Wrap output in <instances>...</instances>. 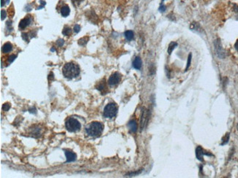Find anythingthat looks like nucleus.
<instances>
[{"label": "nucleus", "mask_w": 238, "mask_h": 178, "mask_svg": "<svg viewBox=\"0 0 238 178\" xmlns=\"http://www.w3.org/2000/svg\"><path fill=\"white\" fill-rule=\"evenodd\" d=\"M62 74L67 79L75 78L80 74V67L73 62L66 63L62 68Z\"/></svg>", "instance_id": "1"}, {"label": "nucleus", "mask_w": 238, "mask_h": 178, "mask_svg": "<svg viewBox=\"0 0 238 178\" xmlns=\"http://www.w3.org/2000/svg\"><path fill=\"white\" fill-rule=\"evenodd\" d=\"M103 131V126L101 123L95 121L91 123L86 129L87 134L92 137H97L101 135Z\"/></svg>", "instance_id": "2"}, {"label": "nucleus", "mask_w": 238, "mask_h": 178, "mask_svg": "<svg viewBox=\"0 0 238 178\" xmlns=\"http://www.w3.org/2000/svg\"><path fill=\"white\" fill-rule=\"evenodd\" d=\"M65 127L67 131L70 132H76L80 130L81 124L78 120L73 118H69L65 122Z\"/></svg>", "instance_id": "3"}, {"label": "nucleus", "mask_w": 238, "mask_h": 178, "mask_svg": "<svg viewBox=\"0 0 238 178\" xmlns=\"http://www.w3.org/2000/svg\"><path fill=\"white\" fill-rule=\"evenodd\" d=\"M117 113V107L114 103L108 104L103 110V116L107 118H112L115 117Z\"/></svg>", "instance_id": "4"}, {"label": "nucleus", "mask_w": 238, "mask_h": 178, "mask_svg": "<svg viewBox=\"0 0 238 178\" xmlns=\"http://www.w3.org/2000/svg\"><path fill=\"white\" fill-rule=\"evenodd\" d=\"M214 46H215V53H216V55L218 56V57L221 58V59L225 58L226 53H225V51H224V48L222 47V44H221L220 39H217V40H215Z\"/></svg>", "instance_id": "5"}, {"label": "nucleus", "mask_w": 238, "mask_h": 178, "mask_svg": "<svg viewBox=\"0 0 238 178\" xmlns=\"http://www.w3.org/2000/svg\"><path fill=\"white\" fill-rule=\"evenodd\" d=\"M120 80H121V75L118 72H114L109 77L108 83L110 86H113L118 84L120 82Z\"/></svg>", "instance_id": "6"}, {"label": "nucleus", "mask_w": 238, "mask_h": 178, "mask_svg": "<svg viewBox=\"0 0 238 178\" xmlns=\"http://www.w3.org/2000/svg\"><path fill=\"white\" fill-rule=\"evenodd\" d=\"M206 155V156H212V154L211 153H209L206 151H204L203 150V148L201 147V146H198L196 149V158L198 161H203L204 159H203V157L204 156Z\"/></svg>", "instance_id": "7"}, {"label": "nucleus", "mask_w": 238, "mask_h": 178, "mask_svg": "<svg viewBox=\"0 0 238 178\" xmlns=\"http://www.w3.org/2000/svg\"><path fill=\"white\" fill-rule=\"evenodd\" d=\"M149 118V112L145 109L143 110L142 114V118H141V130H142L146 126V124L148 122Z\"/></svg>", "instance_id": "8"}, {"label": "nucleus", "mask_w": 238, "mask_h": 178, "mask_svg": "<svg viewBox=\"0 0 238 178\" xmlns=\"http://www.w3.org/2000/svg\"><path fill=\"white\" fill-rule=\"evenodd\" d=\"M32 18H31L30 15H28V16H26L24 19H22L19 24H18V27L20 29H24L25 28H26L28 26L30 25V23H32Z\"/></svg>", "instance_id": "9"}, {"label": "nucleus", "mask_w": 238, "mask_h": 178, "mask_svg": "<svg viewBox=\"0 0 238 178\" xmlns=\"http://www.w3.org/2000/svg\"><path fill=\"white\" fill-rule=\"evenodd\" d=\"M65 156H66V159H67L66 160V162L67 163L72 162V161H73L76 160V155L74 153H73V152H71L70 150H65Z\"/></svg>", "instance_id": "10"}, {"label": "nucleus", "mask_w": 238, "mask_h": 178, "mask_svg": "<svg viewBox=\"0 0 238 178\" xmlns=\"http://www.w3.org/2000/svg\"><path fill=\"white\" fill-rule=\"evenodd\" d=\"M142 61L140 57L137 56L135 58V59L133 60V68H135L136 69H141L142 68Z\"/></svg>", "instance_id": "11"}, {"label": "nucleus", "mask_w": 238, "mask_h": 178, "mask_svg": "<svg viewBox=\"0 0 238 178\" xmlns=\"http://www.w3.org/2000/svg\"><path fill=\"white\" fill-rule=\"evenodd\" d=\"M190 29L193 30V31H195L198 33H201L203 32V29L201 27V26L196 23V22H192L191 24H190Z\"/></svg>", "instance_id": "12"}, {"label": "nucleus", "mask_w": 238, "mask_h": 178, "mask_svg": "<svg viewBox=\"0 0 238 178\" xmlns=\"http://www.w3.org/2000/svg\"><path fill=\"white\" fill-rule=\"evenodd\" d=\"M128 126L130 129V131L131 132H136L137 131V129H138V125H137V123L135 120H132L128 124Z\"/></svg>", "instance_id": "13"}, {"label": "nucleus", "mask_w": 238, "mask_h": 178, "mask_svg": "<svg viewBox=\"0 0 238 178\" xmlns=\"http://www.w3.org/2000/svg\"><path fill=\"white\" fill-rule=\"evenodd\" d=\"M70 7H68V5H66V4L62 6L60 10V13H61L62 16L65 17V18L70 15Z\"/></svg>", "instance_id": "14"}, {"label": "nucleus", "mask_w": 238, "mask_h": 178, "mask_svg": "<svg viewBox=\"0 0 238 178\" xmlns=\"http://www.w3.org/2000/svg\"><path fill=\"white\" fill-rule=\"evenodd\" d=\"M13 50V45L10 43H4V45L2 46V48H1V50L4 53H10V51H12Z\"/></svg>", "instance_id": "15"}, {"label": "nucleus", "mask_w": 238, "mask_h": 178, "mask_svg": "<svg viewBox=\"0 0 238 178\" xmlns=\"http://www.w3.org/2000/svg\"><path fill=\"white\" fill-rule=\"evenodd\" d=\"M96 89H97L98 90H100V92L103 93V94H106L105 93L106 92V90H107V88H106V83H105V81H102L100 82V83H98V85L97 86V88Z\"/></svg>", "instance_id": "16"}, {"label": "nucleus", "mask_w": 238, "mask_h": 178, "mask_svg": "<svg viewBox=\"0 0 238 178\" xmlns=\"http://www.w3.org/2000/svg\"><path fill=\"white\" fill-rule=\"evenodd\" d=\"M125 37L126 38L127 40L128 41H131L133 37H134V33L133 31H131V30H128L125 32Z\"/></svg>", "instance_id": "17"}, {"label": "nucleus", "mask_w": 238, "mask_h": 178, "mask_svg": "<svg viewBox=\"0 0 238 178\" xmlns=\"http://www.w3.org/2000/svg\"><path fill=\"white\" fill-rule=\"evenodd\" d=\"M35 126H33V129H30V130H31V132H30V134H32V136H39V134H40V128H35Z\"/></svg>", "instance_id": "18"}, {"label": "nucleus", "mask_w": 238, "mask_h": 178, "mask_svg": "<svg viewBox=\"0 0 238 178\" xmlns=\"http://www.w3.org/2000/svg\"><path fill=\"white\" fill-rule=\"evenodd\" d=\"M71 33H72V30H71V29L69 26H65L64 27V29H62V34L65 36H70L71 34Z\"/></svg>", "instance_id": "19"}, {"label": "nucleus", "mask_w": 238, "mask_h": 178, "mask_svg": "<svg viewBox=\"0 0 238 178\" xmlns=\"http://www.w3.org/2000/svg\"><path fill=\"white\" fill-rule=\"evenodd\" d=\"M177 43H174V42H172V43H171L169 44V47H168V53H169V55L172 53V51H173V50H174V49L177 47Z\"/></svg>", "instance_id": "20"}, {"label": "nucleus", "mask_w": 238, "mask_h": 178, "mask_svg": "<svg viewBox=\"0 0 238 178\" xmlns=\"http://www.w3.org/2000/svg\"><path fill=\"white\" fill-rule=\"evenodd\" d=\"M88 40H89V37H84L81 38V39L79 40L78 43H79V45L84 46V45H85V44L87 43Z\"/></svg>", "instance_id": "21"}, {"label": "nucleus", "mask_w": 238, "mask_h": 178, "mask_svg": "<svg viewBox=\"0 0 238 178\" xmlns=\"http://www.w3.org/2000/svg\"><path fill=\"white\" fill-rule=\"evenodd\" d=\"M229 136H230V134L229 133H227L222 139V142H221V145H226L228 142H229Z\"/></svg>", "instance_id": "22"}, {"label": "nucleus", "mask_w": 238, "mask_h": 178, "mask_svg": "<svg viewBox=\"0 0 238 178\" xmlns=\"http://www.w3.org/2000/svg\"><path fill=\"white\" fill-rule=\"evenodd\" d=\"M191 58H192V54L190 53L189 56H188V61H187V66H186V68H185V71H187L190 67V64H191Z\"/></svg>", "instance_id": "23"}, {"label": "nucleus", "mask_w": 238, "mask_h": 178, "mask_svg": "<svg viewBox=\"0 0 238 178\" xmlns=\"http://www.w3.org/2000/svg\"><path fill=\"white\" fill-rule=\"evenodd\" d=\"M10 108V104H9V103H5L2 106V110L4 111H5V112L6 111H8Z\"/></svg>", "instance_id": "24"}, {"label": "nucleus", "mask_w": 238, "mask_h": 178, "mask_svg": "<svg viewBox=\"0 0 238 178\" xmlns=\"http://www.w3.org/2000/svg\"><path fill=\"white\" fill-rule=\"evenodd\" d=\"M16 58V56L15 55H14V54H13V55H10L9 57H8V63L9 64H11L15 59Z\"/></svg>", "instance_id": "25"}, {"label": "nucleus", "mask_w": 238, "mask_h": 178, "mask_svg": "<svg viewBox=\"0 0 238 178\" xmlns=\"http://www.w3.org/2000/svg\"><path fill=\"white\" fill-rule=\"evenodd\" d=\"M142 170H139V171H137V172H131V173H128V175H126L130 176V177L136 176V175H137L140 174V173L142 172Z\"/></svg>", "instance_id": "26"}, {"label": "nucleus", "mask_w": 238, "mask_h": 178, "mask_svg": "<svg viewBox=\"0 0 238 178\" xmlns=\"http://www.w3.org/2000/svg\"><path fill=\"white\" fill-rule=\"evenodd\" d=\"M40 7H38L37 8V10H40V9H42V8H43L44 7H45V5H46V1H43V0H40Z\"/></svg>", "instance_id": "27"}, {"label": "nucleus", "mask_w": 238, "mask_h": 178, "mask_svg": "<svg viewBox=\"0 0 238 178\" xmlns=\"http://www.w3.org/2000/svg\"><path fill=\"white\" fill-rule=\"evenodd\" d=\"M73 30H74V32H75L76 33H79V32H80V30H81V27H80V26H79V25H78V24L75 25V26H74V28H73Z\"/></svg>", "instance_id": "28"}, {"label": "nucleus", "mask_w": 238, "mask_h": 178, "mask_svg": "<svg viewBox=\"0 0 238 178\" xmlns=\"http://www.w3.org/2000/svg\"><path fill=\"white\" fill-rule=\"evenodd\" d=\"M7 16V13H6V11L4 10H1V20H4Z\"/></svg>", "instance_id": "29"}, {"label": "nucleus", "mask_w": 238, "mask_h": 178, "mask_svg": "<svg viewBox=\"0 0 238 178\" xmlns=\"http://www.w3.org/2000/svg\"><path fill=\"white\" fill-rule=\"evenodd\" d=\"M82 1H84V0H72V2H73V5H76V6H78V5H79V4H80V3H81Z\"/></svg>", "instance_id": "30"}, {"label": "nucleus", "mask_w": 238, "mask_h": 178, "mask_svg": "<svg viewBox=\"0 0 238 178\" xmlns=\"http://www.w3.org/2000/svg\"><path fill=\"white\" fill-rule=\"evenodd\" d=\"M56 44H58L59 47H62L63 44H64V40L62 39H59L57 41H56Z\"/></svg>", "instance_id": "31"}, {"label": "nucleus", "mask_w": 238, "mask_h": 178, "mask_svg": "<svg viewBox=\"0 0 238 178\" xmlns=\"http://www.w3.org/2000/svg\"><path fill=\"white\" fill-rule=\"evenodd\" d=\"M166 7L164 5H163V4H161V5L160 6V7H159V10H160L161 12H165V11H166Z\"/></svg>", "instance_id": "32"}, {"label": "nucleus", "mask_w": 238, "mask_h": 178, "mask_svg": "<svg viewBox=\"0 0 238 178\" xmlns=\"http://www.w3.org/2000/svg\"><path fill=\"white\" fill-rule=\"evenodd\" d=\"M53 78H54L53 74V72H51V73L49 74V75H48V80H49V81H51L52 80H53Z\"/></svg>", "instance_id": "33"}, {"label": "nucleus", "mask_w": 238, "mask_h": 178, "mask_svg": "<svg viewBox=\"0 0 238 178\" xmlns=\"http://www.w3.org/2000/svg\"><path fill=\"white\" fill-rule=\"evenodd\" d=\"M29 111L31 112V113H36V110H35V107H33V108H32V109H29Z\"/></svg>", "instance_id": "34"}, {"label": "nucleus", "mask_w": 238, "mask_h": 178, "mask_svg": "<svg viewBox=\"0 0 238 178\" xmlns=\"http://www.w3.org/2000/svg\"><path fill=\"white\" fill-rule=\"evenodd\" d=\"M235 47L236 50L238 52V40L236 41V43H235Z\"/></svg>", "instance_id": "35"}, {"label": "nucleus", "mask_w": 238, "mask_h": 178, "mask_svg": "<svg viewBox=\"0 0 238 178\" xmlns=\"http://www.w3.org/2000/svg\"><path fill=\"white\" fill-rule=\"evenodd\" d=\"M5 2H4V0H1V7H4Z\"/></svg>", "instance_id": "36"}, {"label": "nucleus", "mask_w": 238, "mask_h": 178, "mask_svg": "<svg viewBox=\"0 0 238 178\" xmlns=\"http://www.w3.org/2000/svg\"><path fill=\"white\" fill-rule=\"evenodd\" d=\"M235 11L236 12H238V5L235 6Z\"/></svg>", "instance_id": "37"}, {"label": "nucleus", "mask_w": 238, "mask_h": 178, "mask_svg": "<svg viewBox=\"0 0 238 178\" xmlns=\"http://www.w3.org/2000/svg\"><path fill=\"white\" fill-rule=\"evenodd\" d=\"M163 1H164V0H162V2H163Z\"/></svg>", "instance_id": "38"}]
</instances>
